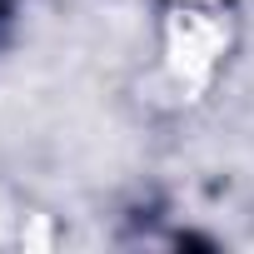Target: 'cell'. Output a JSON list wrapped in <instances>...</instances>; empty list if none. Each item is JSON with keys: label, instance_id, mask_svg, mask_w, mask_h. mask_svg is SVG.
<instances>
[{"label": "cell", "instance_id": "obj_1", "mask_svg": "<svg viewBox=\"0 0 254 254\" xmlns=\"http://www.w3.org/2000/svg\"><path fill=\"white\" fill-rule=\"evenodd\" d=\"M0 5H5V0H0Z\"/></svg>", "mask_w": 254, "mask_h": 254}]
</instances>
